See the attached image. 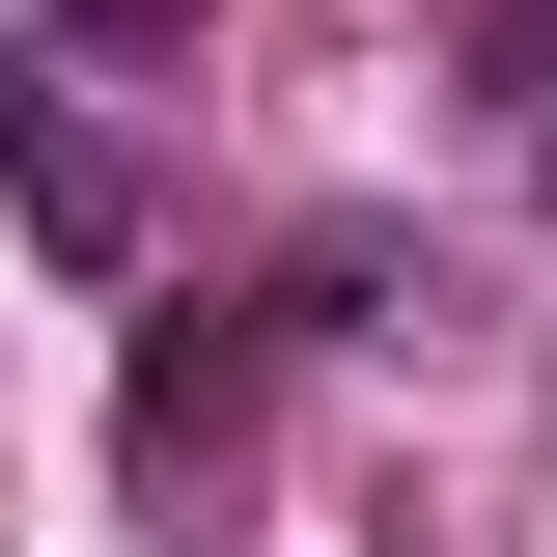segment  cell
<instances>
[{
  "instance_id": "6da1fadb",
  "label": "cell",
  "mask_w": 557,
  "mask_h": 557,
  "mask_svg": "<svg viewBox=\"0 0 557 557\" xmlns=\"http://www.w3.org/2000/svg\"><path fill=\"white\" fill-rule=\"evenodd\" d=\"M0 168H28V223H57V251H139V196H112V139H84L57 84H0Z\"/></svg>"
}]
</instances>
